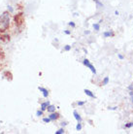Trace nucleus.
Masks as SVG:
<instances>
[{
    "label": "nucleus",
    "mask_w": 133,
    "mask_h": 134,
    "mask_svg": "<svg viewBox=\"0 0 133 134\" xmlns=\"http://www.w3.org/2000/svg\"><path fill=\"white\" fill-rule=\"evenodd\" d=\"M93 1H94V2H96V1H98V0H93Z\"/></svg>",
    "instance_id": "34"
},
{
    "label": "nucleus",
    "mask_w": 133,
    "mask_h": 134,
    "mask_svg": "<svg viewBox=\"0 0 133 134\" xmlns=\"http://www.w3.org/2000/svg\"><path fill=\"white\" fill-rule=\"evenodd\" d=\"M87 122H88V124H91V125H92V124H93L92 120H88V121H87Z\"/></svg>",
    "instance_id": "30"
},
{
    "label": "nucleus",
    "mask_w": 133,
    "mask_h": 134,
    "mask_svg": "<svg viewBox=\"0 0 133 134\" xmlns=\"http://www.w3.org/2000/svg\"><path fill=\"white\" fill-rule=\"evenodd\" d=\"M118 58L120 59V60H123L125 57H124V55L123 54H118Z\"/></svg>",
    "instance_id": "23"
},
{
    "label": "nucleus",
    "mask_w": 133,
    "mask_h": 134,
    "mask_svg": "<svg viewBox=\"0 0 133 134\" xmlns=\"http://www.w3.org/2000/svg\"><path fill=\"white\" fill-rule=\"evenodd\" d=\"M102 36L103 38H112V37L115 36V32L112 29H109V30H105L102 33Z\"/></svg>",
    "instance_id": "5"
},
{
    "label": "nucleus",
    "mask_w": 133,
    "mask_h": 134,
    "mask_svg": "<svg viewBox=\"0 0 133 134\" xmlns=\"http://www.w3.org/2000/svg\"><path fill=\"white\" fill-rule=\"evenodd\" d=\"M87 103V101H82V100H79L77 101V106H79V107H83L85 104Z\"/></svg>",
    "instance_id": "19"
},
{
    "label": "nucleus",
    "mask_w": 133,
    "mask_h": 134,
    "mask_svg": "<svg viewBox=\"0 0 133 134\" xmlns=\"http://www.w3.org/2000/svg\"><path fill=\"white\" fill-rule=\"evenodd\" d=\"M48 117L50 118L52 121H57L60 118V115H59V113H57V112H53V113H50Z\"/></svg>",
    "instance_id": "4"
},
{
    "label": "nucleus",
    "mask_w": 133,
    "mask_h": 134,
    "mask_svg": "<svg viewBox=\"0 0 133 134\" xmlns=\"http://www.w3.org/2000/svg\"><path fill=\"white\" fill-rule=\"evenodd\" d=\"M83 64L85 65V66L87 67V69H90V72L93 74V75H96L97 74V71H96V68L94 67V65H93L91 62L90 61V59H87V58H84L83 59Z\"/></svg>",
    "instance_id": "2"
},
{
    "label": "nucleus",
    "mask_w": 133,
    "mask_h": 134,
    "mask_svg": "<svg viewBox=\"0 0 133 134\" xmlns=\"http://www.w3.org/2000/svg\"><path fill=\"white\" fill-rule=\"evenodd\" d=\"M127 91H133V84L128 85V87H127Z\"/></svg>",
    "instance_id": "27"
},
{
    "label": "nucleus",
    "mask_w": 133,
    "mask_h": 134,
    "mask_svg": "<svg viewBox=\"0 0 133 134\" xmlns=\"http://www.w3.org/2000/svg\"><path fill=\"white\" fill-rule=\"evenodd\" d=\"M76 130L77 131H81L82 129H83V124H82V122H78V124H76Z\"/></svg>",
    "instance_id": "17"
},
{
    "label": "nucleus",
    "mask_w": 133,
    "mask_h": 134,
    "mask_svg": "<svg viewBox=\"0 0 133 134\" xmlns=\"http://www.w3.org/2000/svg\"><path fill=\"white\" fill-rule=\"evenodd\" d=\"M114 14H115V16H117V17H118V16H120V12H119L118 10L115 11V12H114Z\"/></svg>",
    "instance_id": "29"
},
{
    "label": "nucleus",
    "mask_w": 133,
    "mask_h": 134,
    "mask_svg": "<svg viewBox=\"0 0 133 134\" xmlns=\"http://www.w3.org/2000/svg\"><path fill=\"white\" fill-rule=\"evenodd\" d=\"M84 52H85V54H87V51L86 49H84Z\"/></svg>",
    "instance_id": "33"
},
{
    "label": "nucleus",
    "mask_w": 133,
    "mask_h": 134,
    "mask_svg": "<svg viewBox=\"0 0 133 134\" xmlns=\"http://www.w3.org/2000/svg\"><path fill=\"white\" fill-rule=\"evenodd\" d=\"M42 121H43L44 124H50L51 121V119L49 117H43V119H42Z\"/></svg>",
    "instance_id": "18"
},
{
    "label": "nucleus",
    "mask_w": 133,
    "mask_h": 134,
    "mask_svg": "<svg viewBox=\"0 0 133 134\" xmlns=\"http://www.w3.org/2000/svg\"><path fill=\"white\" fill-rule=\"evenodd\" d=\"M6 8H7V11H8L11 15H13V14L15 13V8H14L12 5H7Z\"/></svg>",
    "instance_id": "14"
},
{
    "label": "nucleus",
    "mask_w": 133,
    "mask_h": 134,
    "mask_svg": "<svg viewBox=\"0 0 133 134\" xmlns=\"http://www.w3.org/2000/svg\"><path fill=\"white\" fill-rule=\"evenodd\" d=\"M92 28L95 32H98L100 30V28H101V25H100L99 23H94V24H92Z\"/></svg>",
    "instance_id": "11"
},
{
    "label": "nucleus",
    "mask_w": 133,
    "mask_h": 134,
    "mask_svg": "<svg viewBox=\"0 0 133 134\" xmlns=\"http://www.w3.org/2000/svg\"><path fill=\"white\" fill-rule=\"evenodd\" d=\"M71 49H72V46H71V45H65L63 48V51L64 52H70Z\"/></svg>",
    "instance_id": "20"
},
{
    "label": "nucleus",
    "mask_w": 133,
    "mask_h": 134,
    "mask_svg": "<svg viewBox=\"0 0 133 134\" xmlns=\"http://www.w3.org/2000/svg\"><path fill=\"white\" fill-rule=\"evenodd\" d=\"M84 92H85V94H86L87 96H88L90 98H93V99L96 98V95L94 94V92L91 91L90 90H88V88H85V90H84Z\"/></svg>",
    "instance_id": "6"
},
{
    "label": "nucleus",
    "mask_w": 133,
    "mask_h": 134,
    "mask_svg": "<svg viewBox=\"0 0 133 134\" xmlns=\"http://www.w3.org/2000/svg\"><path fill=\"white\" fill-rule=\"evenodd\" d=\"M95 3V7H96V9H102L104 7V4L100 1V0H98V1H96V2H94Z\"/></svg>",
    "instance_id": "13"
},
{
    "label": "nucleus",
    "mask_w": 133,
    "mask_h": 134,
    "mask_svg": "<svg viewBox=\"0 0 133 134\" xmlns=\"http://www.w3.org/2000/svg\"><path fill=\"white\" fill-rule=\"evenodd\" d=\"M132 127H133V121L126 122V124L123 126V128H124V129H130V128H132Z\"/></svg>",
    "instance_id": "12"
},
{
    "label": "nucleus",
    "mask_w": 133,
    "mask_h": 134,
    "mask_svg": "<svg viewBox=\"0 0 133 134\" xmlns=\"http://www.w3.org/2000/svg\"><path fill=\"white\" fill-rule=\"evenodd\" d=\"M63 33L65 34V35H71V30H69V29H64L63 30Z\"/></svg>",
    "instance_id": "25"
},
{
    "label": "nucleus",
    "mask_w": 133,
    "mask_h": 134,
    "mask_svg": "<svg viewBox=\"0 0 133 134\" xmlns=\"http://www.w3.org/2000/svg\"><path fill=\"white\" fill-rule=\"evenodd\" d=\"M51 104V102L49 100H46V101H44V102H42V103L40 104V109L43 112H46L47 111V108H48V106Z\"/></svg>",
    "instance_id": "8"
},
{
    "label": "nucleus",
    "mask_w": 133,
    "mask_h": 134,
    "mask_svg": "<svg viewBox=\"0 0 133 134\" xmlns=\"http://www.w3.org/2000/svg\"><path fill=\"white\" fill-rule=\"evenodd\" d=\"M118 109H119L118 106H109V107H108V110L109 111H117Z\"/></svg>",
    "instance_id": "22"
},
{
    "label": "nucleus",
    "mask_w": 133,
    "mask_h": 134,
    "mask_svg": "<svg viewBox=\"0 0 133 134\" xmlns=\"http://www.w3.org/2000/svg\"><path fill=\"white\" fill-rule=\"evenodd\" d=\"M73 16H74V17H78V16H79V13H77V12H75V13L73 14Z\"/></svg>",
    "instance_id": "31"
},
{
    "label": "nucleus",
    "mask_w": 133,
    "mask_h": 134,
    "mask_svg": "<svg viewBox=\"0 0 133 134\" xmlns=\"http://www.w3.org/2000/svg\"><path fill=\"white\" fill-rule=\"evenodd\" d=\"M12 18L11 14L8 11H4L0 14V33L7 32V30L10 28Z\"/></svg>",
    "instance_id": "1"
},
{
    "label": "nucleus",
    "mask_w": 133,
    "mask_h": 134,
    "mask_svg": "<svg viewBox=\"0 0 133 134\" xmlns=\"http://www.w3.org/2000/svg\"><path fill=\"white\" fill-rule=\"evenodd\" d=\"M44 113H45V112H43V111L41 110H37L36 111V113H35V116H36V117H38V118H40V117H43L44 116Z\"/></svg>",
    "instance_id": "15"
},
{
    "label": "nucleus",
    "mask_w": 133,
    "mask_h": 134,
    "mask_svg": "<svg viewBox=\"0 0 133 134\" xmlns=\"http://www.w3.org/2000/svg\"><path fill=\"white\" fill-rule=\"evenodd\" d=\"M57 107L56 106V105L50 104V105L48 106V108H47V111H46V112H48V114H50V113H53V112H57Z\"/></svg>",
    "instance_id": "9"
},
{
    "label": "nucleus",
    "mask_w": 133,
    "mask_h": 134,
    "mask_svg": "<svg viewBox=\"0 0 133 134\" xmlns=\"http://www.w3.org/2000/svg\"><path fill=\"white\" fill-rule=\"evenodd\" d=\"M54 133L56 134H64L65 133V129H64V127H61V126H60V128H58Z\"/></svg>",
    "instance_id": "16"
},
{
    "label": "nucleus",
    "mask_w": 133,
    "mask_h": 134,
    "mask_svg": "<svg viewBox=\"0 0 133 134\" xmlns=\"http://www.w3.org/2000/svg\"><path fill=\"white\" fill-rule=\"evenodd\" d=\"M73 117L77 121V122H83V118H82V116L78 113V111H76V110L73 111Z\"/></svg>",
    "instance_id": "7"
},
{
    "label": "nucleus",
    "mask_w": 133,
    "mask_h": 134,
    "mask_svg": "<svg viewBox=\"0 0 133 134\" xmlns=\"http://www.w3.org/2000/svg\"><path fill=\"white\" fill-rule=\"evenodd\" d=\"M90 33H91L90 30H85L84 31V34H85V35H90Z\"/></svg>",
    "instance_id": "28"
},
{
    "label": "nucleus",
    "mask_w": 133,
    "mask_h": 134,
    "mask_svg": "<svg viewBox=\"0 0 133 134\" xmlns=\"http://www.w3.org/2000/svg\"><path fill=\"white\" fill-rule=\"evenodd\" d=\"M129 99L130 102L133 104V91H129Z\"/></svg>",
    "instance_id": "24"
},
{
    "label": "nucleus",
    "mask_w": 133,
    "mask_h": 134,
    "mask_svg": "<svg viewBox=\"0 0 133 134\" xmlns=\"http://www.w3.org/2000/svg\"><path fill=\"white\" fill-rule=\"evenodd\" d=\"M37 88H38V91H39L41 92V93H42V95H43L44 98H48V97H49V94H50V92H49V91L47 90L46 87H38Z\"/></svg>",
    "instance_id": "3"
},
{
    "label": "nucleus",
    "mask_w": 133,
    "mask_h": 134,
    "mask_svg": "<svg viewBox=\"0 0 133 134\" xmlns=\"http://www.w3.org/2000/svg\"><path fill=\"white\" fill-rule=\"evenodd\" d=\"M67 25L69 27H71V28H75V27H76V24H75L74 21H69V23L67 24Z\"/></svg>",
    "instance_id": "21"
},
{
    "label": "nucleus",
    "mask_w": 133,
    "mask_h": 134,
    "mask_svg": "<svg viewBox=\"0 0 133 134\" xmlns=\"http://www.w3.org/2000/svg\"><path fill=\"white\" fill-rule=\"evenodd\" d=\"M98 23L101 24V23H103V20H98Z\"/></svg>",
    "instance_id": "32"
},
{
    "label": "nucleus",
    "mask_w": 133,
    "mask_h": 134,
    "mask_svg": "<svg viewBox=\"0 0 133 134\" xmlns=\"http://www.w3.org/2000/svg\"><path fill=\"white\" fill-rule=\"evenodd\" d=\"M67 124H68V122H67V121H61V122H60V126H61V127H65V126H66Z\"/></svg>",
    "instance_id": "26"
},
{
    "label": "nucleus",
    "mask_w": 133,
    "mask_h": 134,
    "mask_svg": "<svg viewBox=\"0 0 133 134\" xmlns=\"http://www.w3.org/2000/svg\"><path fill=\"white\" fill-rule=\"evenodd\" d=\"M109 83H110V77H108V76H106V77H104L103 79H102L101 85L105 87V86H107V85H109Z\"/></svg>",
    "instance_id": "10"
}]
</instances>
